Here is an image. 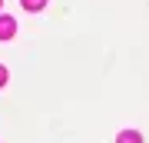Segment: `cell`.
I'll use <instances>...</instances> for the list:
<instances>
[{
  "instance_id": "1",
  "label": "cell",
  "mask_w": 149,
  "mask_h": 143,
  "mask_svg": "<svg viewBox=\"0 0 149 143\" xmlns=\"http://www.w3.org/2000/svg\"><path fill=\"white\" fill-rule=\"evenodd\" d=\"M13 33H17V20L7 17V13H0V40H10Z\"/></svg>"
},
{
  "instance_id": "2",
  "label": "cell",
  "mask_w": 149,
  "mask_h": 143,
  "mask_svg": "<svg viewBox=\"0 0 149 143\" xmlns=\"http://www.w3.org/2000/svg\"><path fill=\"white\" fill-rule=\"evenodd\" d=\"M116 143H143V133L139 130H123V133H116Z\"/></svg>"
},
{
  "instance_id": "3",
  "label": "cell",
  "mask_w": 149,
  "mask_h": 143,
  "mask_svg": "<svg viewBox=\"0 0 149 143\" xmlns=\"http://www.w3.org/2000/svg\"><path fill=\"white\" fill-rule=\"evenodd\" d=\"M20 4H23V10L37 13V10H43V7H47V0H20Z\"/></svg>"
},
{
  "instance_id": "4",
  "label": "cell",
  "mask_w": 149,
  "mask_h": 143,
  "mask_svg": "<svg viewBox=\"0 0 149 143\" xmlns=\"http://www.w3.org/2000/svg\"><path fill=\"white\" fill-rule=\"evenodd\" d=\"M3 83H7V67L0 63V87H3Z\"/></svg>"
},
{
  "instance_id": "5",
  "label": "cell",
  "mask_w": 149,
  "mask_h": 143,
  "mask_svg": "<svg viewBox=\"0 0 149 143\" xmlns=\"http://www.w3.org/2000/svg\"><path fill=\"white\" fill-rule=\"evenodd\" d=\"M0 7H3V0H0Z\"/></svg>"
}]
</instances>
